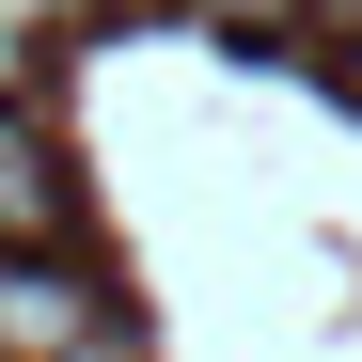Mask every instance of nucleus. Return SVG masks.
<instances>
[{"instance_id": "20e7f679", "label": "nucleus", "mask_w": 362, "mask_h": 362, "mask_svg": "<svg viewBox=\"0 0 362 362\" xmlns=\"http://www.w3.org/2000/svg\"><path fill=\"white\" fill-rule=\"evenodd\" d=\"M47 16H64V0H0V32H47Z\"/></svg>"}, {"instance_id": "f03ea898", "label": "nucleus", "mask_w": 362, "mask_h": 362, "mask_svg": "<svg viewBox=\"0 0 362 362\" xmlns=\"http://www.w3.org/2000/svg\"><path fill=\"white\" fill-rule=\"evenodd\" d=\"M47 236H64V158L32 110H0V252H47Z\"/></svg>"}, {"instance_id": "f257e3e1", "label": "nucleus", "mask_w": 362, "mask_h": 362, "mask_svg": "<svg viewBox=\"0 0 362 362\" xmlns=\"http://www.w3.org/2000/svg\"><path fill=\"white\" fill-rule=\"evenodd\" d=\"M95 346H127V299L79 252H0V362H95Z\"/></svg>"}, {"instance_id": "7ed1b4c3", "label": "nucleus", "mask_w": 362, "mask_h": 362, "mask_svg": "<svg viewBox=\"0 0 362 362\" xmlns=\"http://www.w3.org/2000/svg\"><path fill=\"white\" fill-rule=\"evenodd\" d=\"M16 79H32V32H0V110H16Z\"/></svg>"}, {"instance_id": "39448f33", "label": "nucleus", "mask_w": 362, "mask_h": 362, "mask_svg": "<svg viewBox=\"0 0 362 362\" xmlns=\"http://www.w3.org/2000/svg\"><path fill=\"white\" fill-rule=\"evenodd\" d=\"M95 362H110V346H95Z\"/></svg>"}]
</instances>
